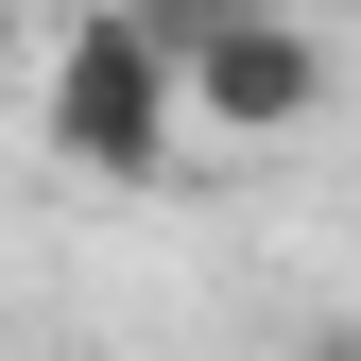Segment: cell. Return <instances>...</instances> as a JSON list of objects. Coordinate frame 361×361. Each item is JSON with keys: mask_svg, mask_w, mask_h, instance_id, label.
Wrapping results in <instances>:
<instances>
[{"mask_svg": "<svg viewBox=\"0 0 361 361\" xmlns=\"http://www.w3.org/2000/svg\"><path fill=\"white\" fill-rule=\"evenodd\" d=\"M52 155L69 172H104V190H155L172 138H190V69H172V35L138 18V0H86V18L52 35Z\"/></svg>", "mask_w": 361, "mask_h": 361, "instance_id": "cell-1", "label": "cell"}, {"mask_svg": "<svg viewBox=\"0 0 361 361\" xmlns=\"http://www.w3.org/2000/svg\"><path fill=\"white\" fill-rule=\"evenodd\" d=\"M172 35V69H190V121L207 138H293L310 104H327V35L276 18V0H138Z\"/></svg>", "mask_w": 361, "mask_h": 361, "instance_id": "cell-2", "label": "cell"}]
</instances>
